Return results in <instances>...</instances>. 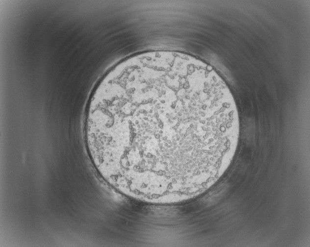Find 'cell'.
<instances>
[{
	"instance_id": "cell-1",
	"label": "cell",
	"mask_w": 310,
	"mask_h": 247,
	"mask_svg": "<svg viewBox=\"0 0 310 247\" xmlns=\"http://www.w3.org/2000/svg\"><path fill=\"white\" fill-rule=\"evenodd\" d=\"M98 133L127 173L177 191L219 179L236 152L240 121L234 97L212 68L187 57L144 59L109 78Z\"/></svg>"
}]
</instances>
